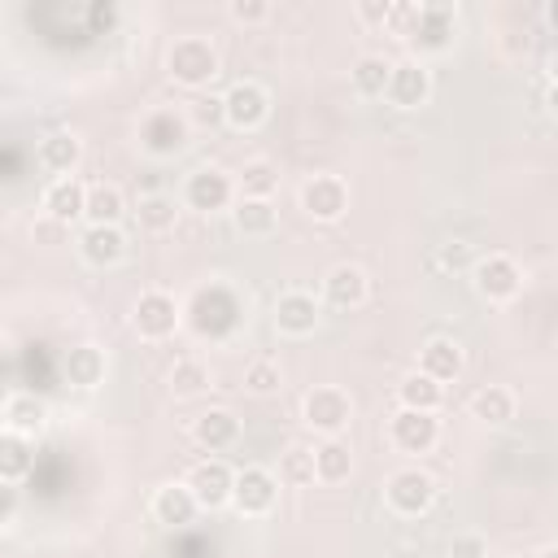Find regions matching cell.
I'll use <instances>...</instances> for the list:
<instances>
[{"mask_svg":"<svg viewBox=\"0 0 558 558\" xmlns=\"http://www.w3.org/2000/svg\"><path fill=\"white\" fill-rule=\"evenodd\" d=\"M166 70H170V78H174L179 87H205V83L218 78V52H214L209 39H201V35H183V39L170 44V52H166Z\"/></svg>","mask_w":558,"mask_h":558,"instance_id":"1","label":"cell"},{"mask_svg":"<svg viewBox=\"0 0 558 558\" xmlns=\"http://www.w3.org/2000/svg\"><path fill=\"white\" fill-rule=\"evenodd\" d=\"M187 314L201 336H231L240 323V296L227 283H209V288H196Z\"/></svg>","mask_w":558,"mask_h":558,"instance_id":"2","label":"cell"},{"mask_svg":"<svg viewBox=\"0 0 558 558\" xmlns=\"http://www.w3.org/2000/svg\"><path fill=\"white\" fill-rule=\"evenodd\" d=\"M301 418H305V427H314V432L327 440V436H340V432L349 427L353 401H349V392H340V388H331V384H318V388L305 392Z\"/></svg>","mask_w":558,"mask_h":558,"instance_id":"3","label":"cell"},{"mask_svg":"<svg viewBox=\"0 0 558 558\" xmlns=\"http://www.w3.org/2000/svg\"><path fill=\"white\" fill-rule=\"evenodd\" d=\"M453 26H458V9L445 4V0H427V4L414 9V22H410L405 39L418 52H445L453 44Z\"/></svg>","mask_w":558,"mask_h":558,"instance_id":"4","label":"cell"},{"mask_svg":"<svg viewBox=\"0 0 558 558\" xmlns=\"http://www.w3.org/2000/svg\"><path fill=\"white\" fill-rule=\"evenodd\" d=\"M384 501H388L397 514L414 519V514H423V510L436 501V480H432L427 471H418V466L392 471L388 484H384Z\"/></svg>","mask_w":558,"mask_h":558,"instance_id":"5","label":"cell"},{"mask_svg":"<svg viewBox=\"0 0 558 558\" xmlns=\"http://www.w3.org/2000/svg\"><path fill=\"white\" fill-rule=\"evenodd\" d=\"M183 201H187L196 214H218V209H227V205L235 201V183H231L227 170H218V166H201V170L187 174V183H183Z\"/></svg>","mask_w":558,"mask_h":558,"instance_id":"6","label":"cell"},{"mask_svg":"<svg viewBox=\"0 0 558 558\" xmlns=\"http://www.w3.org/2000/svg\"><path fill=\"white\" fill-rule=\"evenodd\" d=\"M179 318H183V314H179V301H174L170 292H161V288L140 292L135 314H131V323H135V331H140L144 340H166V336H174Z\"/></svg>","mask_w":558,"mask_h":558,"instance_id":"7","label":"cell"},{"mask_svg":"<svg viewBox=\"0 0 558 558\" xmlns=\"http://www.w3.org/2000/svg\"><path fill=\"white\" fill-rule=\"evenodd\" d=\"M266 113H270V96H266V87L253 83V78L231 83V92L222 96V118H227L235 131H253V126H262Z\"/></svg>","mask_w":558,"mask_h":558,"instance_id":"8","label":"cell"},{"mask_svg":"<svg viewBox=\"0 0 558 558\" xmlns=\"http://www.w3.org/2000/svg\"><path fill=\"white\" fill-rule=\"evenodd\" d=\"M301 209H305L314 222H336V218H344V209H349V187H344V179H340V174H314V179H305V187H301Z\"/></svg>","mask_w":558,"mask_h":558,"instance_id":"9","label":"cell"},{"mask_svg":"<svg viewBox=\"0 0 558 558\" xmlns=\"http://www.w3.org/2000/svg\"><path fill=\"white\" fill-rule=\"evenodd\" d=\"M279 497V480L266 471V466H244L235 471V488H231V506L244 514V519H257L275 506Z\"/></svg>","mask_w":558,"mask_h":558,"instance_id":"10","label":"cell"},{"mask_svg":"<svg viewBox=\"0 0 558 558\" xmlns=\"http://www.w3.org/2000/svg\"><path fill=\"white\" fill-rule=\"evenodd\" d=\"M471 275H475V292H480L484 301H510V296L523 288V270H519L514 257H506V253L480 257Z\"/></svg>","mask_w":558,"mask_h":558,"instance_id":"11","label":"cell"},{"mask_svg":"<svg viewBox=\"0 0 558 558\" xmlns=\"http://www.w3.org/2000/svg\"><path fill=\"white\" fill-rule=\"evenodd\" d=\"M388 436H392V445L401 449V453H427V449H436V440H440V423H436V414H427V410H397L392 414V423H388Z\"/></svg>","mask_w":558,"mask_h":558,"instance_id":"12","label":"cell"},{"mask_svg":"<svg viewBox=\"0 0 558 558\" xmlns=\"http://www.w3.org/2000/svg\"><path fill=\"white\" fill-rule=\"evenodd\" d=\"M140 144H144V153H153V157L179 153V148L187 144V118H183L179 109H157V113H148V118L140 122Z\"/></svg>","mask_w":558,"mask_h":558,"instance_id":"13","label":"cell"},{"mask_svg":"<svg viewBox=\"0 0 558 558\" xmlns=\"http://www.w3.org/2000/svg\"><path fill=\"white\" fill-rule=\"evenodd\" d=\"M187 488L196 493L201 510H218L231 501V488H235V471L222 462V458H205L187 471Z\"/></svg>","mask_w":558,"mask_h":558,"instance_id":"14","label":"cell"},{"mask_svg":"<svg viewBox=\"0 0 558 558\" xmlns=\"http://www.w3.org/2000/svg\"><path fill=\"white\" fill-rule=\"evenodd\" d=\"M432 96V70L423 61H397L388 78V100L397 109H418Z\"/></svg>","mask_w":558,"mask_h":558,"instance_id":"15","label":"cell"},{"mask_svg":"<svg viewBox=\"0 0 558 558\" xmlns=\"http://www.w3.org/2000/svg\"><path fill=\"white\" fill-rule=\"evenodd\" d=\"M366 292H371V279H366V270L353 266V262L331 266L327 279H323V296H327V305H336V310H357V305L366 301Z\"/></svg>","mask_w":558,"mask_h":558,"instance_id":"16","label":"cell"},{"mask_svg":"<svg viewBox=\"0 0 558 558\" xmlns=\"http://www.w3.org/2000/svg\"><path fill=\"white\" fill-rule=\"evenodd\" d=\"M318 301H314V292H301V288H292V292H283L279 301H275V327L283 331V336H310L314 327H318Z\"/></svg>","mask_w":558,"mask_h":558,"instance_id":"17","label":"cell"},{"mask_svg":"<svg viewBox=\"0 0 558 558\" xmlns=\"http://www.w3.org/2000/svg\"><path fill=\"white\" fill-rule=\"evenodd\" d=\"M196 510H201V501H196V493L187 488V480H183V484H179V480H174V484H161V488L153 493V519L166 523V527L192 523Z\"/></svg>","mask_w":558,"mask_h":558,"instance_id":"18","label":"cell"},{"mask_svg":"<svg viewBox=\"0 0 558 558\" xmlns=\"http://www.w3.org/2000/svg\"><path fill=\"white\" fill-rule=\"evenodd\" d=\"M0 418H4V432H17V436H39L44 432V418H48V405L35 397V392H9L4 405H0Z\"/></svg>","mask_w":558,"mask_h":558,"instance_id":"19","label":"cell"},{"mask_svg":"<svg viewBox=\"0 0 558 558\" xmlns=\"http://www.w3.org/2000/svg\"><path fill=\"white\" fill-rule=\"evenodd\" d=\"M418 371L432 375L436 384H449L462 375V344L449 340V336H432L423 349H418Z\"/></svg>","mask_w":558,"mask_h":558,"instance_id":"20","label":"cell"},{"mask_svg":"<svg viewBox=\"0 0 558 558\" xmlns=\"http://www.w3.org/2000/svg\"><path fill=\"white\" fill-rule=\"evenodd\" d=\"M192 440L201 449H209V453H222V449H231L240 440V418L231 410H205L192 423Z\"/></svg>","mask_w":558,"mask_h":558,"instance_id":"21","label":"cell"},{"mask_svg":"<svg viewBox=\"0 0 558 558\" xmlns=\"http://www.w3.org/2000/svg\"><path fill=\"white\" fill-rule=\"evenodd\" d=\"M44 214L57 218V222H74V218H83V214H87V187H83L74 174L52 179L48 192H44Z\"/></svg>","mask_w":558,"mask_h":558,"instance_id":"22","label":"cell"},{"mask_svg":"<svg viewBox=\"0 0 558 558\" xmlns=\"http://www.w3.org/2000/svg\"><path fill=\"white\" fill-rule=\"evenodd\" d=\"M78 253L87 266H118L126 253V235H122V227H83Z\"/></svg>","mask_w":558,"mask_h":558,"instance_id":"23","label":"cell"},{"mask_svg":"<svg viewBox=\"0 0 558 558\" xmlns=\"http://www.w3.org/2000/svg\"><path fill=\"white\" fill-rule=\"evenodd\" d=\"M78 157H83V144H78V135H70V131H52V135L39 140V166L52 170L57 179H65V174L78 166Z\"/></svg>","mask_w":558,"mask_h":558,"instance_id":"24","label":"cell"},{"mask_svg":"<svg viewBox=\"0 0 558 558\" xmlns=\"http://www.w3.org/2000/svg\"><path fill=\"white\" fill-rule=\"evenodd\" d=\"M397 401H401L405 410H427V414H436L440 401H445V384H436V379L423 375V371H410V375L397 384Z\"/></svg>","mask_w":558,"mask_h":558,"instance_id":"25","label":"cell"},{"mask_svg":"<svg viewBox=\"0 0 558 558\" xmlns=\"http://www.w3.org/2000/svg\"><path fill=\"white\" fill-rule=\"evenodd\" d=\"M61 366H65V379H70L74 388H96V384L105 379V353H100L96 344H74Z\"/></svg>","mask_w":558,"mask_h":558,"instance_id":"26","label":"cell"},{"mask_svg":"<svg viewBox=\"0 0 558 558\" xmlns=\"http://www.w3.org/2000/svg\"><path fill=\"white\" fill-rule=\"evenodd\" d=\"M126 214V201L113 183H92L87 187V227H118V218Z\"/></svg>","mask_w":558,"mask_h":558,"instance_id":"27","label":"cell"},{"mask_svg":"<svg viewBox=\"0 0 558 558\" xmlns=\"http://www.w3.org/2000/svg\"><path fill=\"white\" fill-rule=\"evenodd\" d=\"M471 414H475L480 423L501 427V423H510V418H514V392H510V388H501V384H484V388L471 397Z\"/></svg>","mask_w":558,"mask_h":558,"instance_id":"28","label":"cell"},{"mask_svg":"<svg viewBox=\"0 0 558 558\" xmlns=\"http://www.w3.org/2000/svg\"><path fill=\"white\" fill-rule=\"evenodd\" d=\"M314 471H318L323 484H340V480H349V471H353V453H349V445H344L340 436H327L323 445H314Z\"/></svg>","mask_w":558,"mask_h":558,"instance_id":"29","label":"cell"},{"mask_svg":"<svg viewBox=\"0 0 558 558\" xmlns=\"http://www.w3.org/2000/svg\"><path fill=\"white\" fill-rule=\"evenodd\" d=\"M349 78H353V92H357V96H388V78H392V61H384V57H375V52H366V57H357V61H353V70H349Z\"/></svg>","mask_w":558,"mask_h":558,"instance_id":"30","label":"cell"},{"mask_svg":"<svg viewBox=\"0 0 558 558\" xmlns=\"http://www.w3.org/2000/svg\"><path fill=\"white\" fill-rule=\"evenodd\" d=\"M31 466H35L31 440L17 436V432H4V436H0V480H4V484H17Z\"/></svg>","mask_w":558,"mask_h":558,"instance_id":"31","label":"cell"},{"mask_svg":"<svg viewBox=\"0 0 558 558\" xmlns=\"http://www.w3.org/2000/svg\"><path fill=\"white\" fill-rule=\"evenodd\" d=\"M231 214H235V227H240L244 235H270V231L279 227V209H275L270 201H253V196H240Z\"/></svg>","mask_w":558,"mask_h":558,"instance_id":"32","label":"cell"},{"mask_svg":"<svg viewBox=\"0 0 558 558\" xmlns=\"http://www.w3.org/2000/svg\"><path fill=\"white\" fill-rule=\"evenodd\" d=\"M174 218H179V209H174V201H170L166 192H144L140 205H135V222H140V231H170Z\"/></svg>","mask_w":558,"mask_h":558,"instance_id":"33","label":"cell"},{"mask_svg":"<svg viewBox=\"0 0 558 558\" xmlns=\"http://www.w3.org/2000/svg\"><path fill=\"white\" fill-rule=\"evenodd\" d=\"M209 388V366L201 357H179L170 371V392L174 397H196Z\"/></svg>","mask_w":558,"mask_h":558,"instance_id":"34","label":"cell"},{"mask_svg":"<svg viewBox=\"0 0 558 558\" xmlns=\"http://www.w3.org/2000/svg\"><path fill=\"white\" fill-rule=\"evenodd\" d=\"M240 187H244V196H253V201H270V192L279 187V170H275L266 157L244 161V170H240Z\"/></svg>","mask_w":558,"mask_h":558,"instance_id":"35","label":"cell"},{"mask_svg":"<svg viewBox=\"0 0 558 558\" xmlns=\"http://www.w3.org/2000/svg\"><path fill=\"white\" fill-rule=\"evenodd\" d=\"M279 475L288 480V484H314L318 480V471H314V449H305V445H288L283 449V458H279Z\"/></svg>","mask_w":558,"mask_h":558,"instance_id":"36","label":"cell"},{"mask_svg":"<svg viewBox=\"0 0 558 558\" xmlns=\"http://www.w3.org/2000/svg\"><path fill=\"white\" fill-rule=\"evenodd\" d=\"M279 384H283L279 362L257 357V362H248V366H244V388H248L253 397H270V392H279Z\"/></svg>","mask_w":558,"mask_h":558,"instance_id":"37","label":"cell"},{"mask_svg":"<svg viewBox=\"0 0 558 558\" xmlns=\"http://www.w3.org/2000/svg\"><path fill=\"white\" fill-rule=\"evenodd\" d=\"M227 13H231V22H240V26H257V22L270 17V0H231Z\"/></svg>","mask_w":558,"mask_h":558,"instance_id":"38","label":"cell"},{"mask_svg":"<svg viewBox=\"0 0 558 558\" xmlns=\"http://www.w3.org/2000/svg\"><path fill=\"white\" fill-rule=\"evenodd\" d=\"M436 266L440 270H475V262H471V248L462 244V240H449V244H440V253H436Z\"/></svg>","mask_w":558,"mask_h":558,"instance_id":"39","label":"cell"},{"mask_svg":"<svg viewBox=\"0 0 558 558\" xmlns=\"http://www.w3.org/2000/svg\"><path fill=\"white\" fill-rule=\"evenodd\" d=\"M449 558H488V541L480 532H458L449 541Z\"/></svg>","mask_w":558,"mask_h":558,"instance_id":"40","label":"cell"},{"mask_svg":"<svg viewBox=\"0 0 558 558\" xmlns=\"http://www.w3.org/2000/svg\"><path fill=\"white\" fill-rule=\"evenodd\" d=\"M357 17L371 26H388L392 17V0H357Z\"/></svg>","mask_w":558,"mask_h":558,"instance_id":"41","label":"cell"},{"mask_svg":"<svg viewBox=\"0 0 558 558\" xmlns=\"http://www.w3.org/2000/svg\"><path fill=\"white\" fill-rule=\"evenodd\" d=\"M113 22H118V9L113 4H92V26H105L109 31Z\"/></svg>","mask_w":558,"mask_h":558,"instance_id":"42","label":"cell"},{"mask_svg":"<svg viewBox=\"0 0 558 558\" xmlns=\"http://www.w3.org/2000/svg\"><path fill=\"white\" fill-rule=\"evenodd\" d=\"M13 510H17V488L4 484V510H0V523H13Z\"/></svg>","mask_w":558,"mask_h":558,"instance_id":"43","label":"cell"},{"mask_svg":"<svg viewBox=\"0 0 558 558\" xmlns=\"http://www.w3.org/2000/svg\"><path fill=\"white\" fill-rule=\"evenodd\" d=\"M545 22L554 26V35H558V0H549V9H545Z\"/></svg>","mask_w":558,"mask_h":558,"instance_id":"44","label":"cell"},{"mask_svg":"<svg viewBox=\"0 0 558 558\" xmlns=\"http://www.w3.org/2000/svg\"><path fill=\"white\" fill-rule=\"evenodd\" d=\"M545 105H549V113H554V118H558V83H554V87H549V96H545Z\"/></svg>","mask_w":558,"mask_h":558,"instance_id":"45","label":"cell"},{"mask_svg":"<svg viewBox=\"0 0 558 558\" xmlns=\"http://www.w3.org/2000/svg\"><path fill=\"white\" fill-rule=\"evenodd\" d=\"M532 558H558V545H545V549H536Z\"/></svg>","mask_w":558,"mask_h":558,"instance_id":"46","label":"cell"},{"mask_svg":"<svg viewBox=\"0 0 558 558\" xmlns=\"http://www.w3.org/2000/svg\"><path fill=\"white\" fill-rule=\"evenodd\" d=\"M549 78H554V83H558V52H554V57H549Z\"/></svg>","mask_w":558,"mask_h":558,"instance_id":"47","label":"cell"},{"mask_svg":"<svg viewBox=\"0 0 558 558\" xmlns=\"http://www.w3.org/2000/svg\"><path fill=\"white\" fill-rule=\"evenodd\" d=\"M488 558H514V554H488Z\"/></svg>","mask_w":558,"mask_h":558,"instance_id":"48","label":"cell"}]
</instances>
